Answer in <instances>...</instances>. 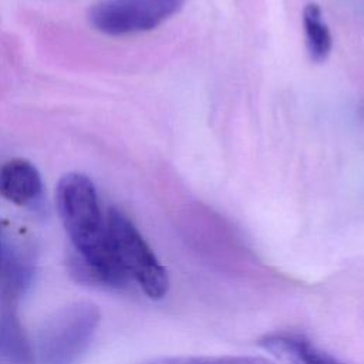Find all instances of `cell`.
<instances>
[{
	"mask_svg": "<svg viewBox=\"0 0 364 364\" xmlns=\"http://www.w3.org/2000/svg\"><path fill=\"white\" fill-rule=\"evenodd\" d=\"M43 181L34 164L24 158H14L0 168V195L9 202L26 206L40 198Z\"/></svg>",
	"mask_w": 364,
	"mask_h": 364,
	"instance_id": "5b68a950",
	"label": "cell"
},
{
	"mask_svg": "<svg viewBox=\"0 0 364 364\" xmlns=\"http://www.w3.org/2000/svg\"><path fill=\"white\" fill-rule=\"evenodd\" d=\"M55 200L65 232L75 249L71 274L82 283L119 289L129 277L121 267L107 236V225L92 181L80 172L65 173Z\"/></svg>",
	"mask_w": 364,
	"mask_h": 364,
	"instance_id": "6da1fadb",
	"label": "cell"
},
{
	"mask_svg": "<svg viewBox=\"0 0 364 364\" xmlns=\"http://www.w3.org/2000/svg\"><path fill=\"white\" fill-rule=\"evenodd\" d=\"M259 346L283 364H341L299 334H266L259 340Z\"/></svg>",
	"mask_w": 364,
	"mask_h": 364,
	"instance_id": "8992f818",
	"label": "cell"
},
{
	"mask_svg": "<svg viewBox=\"0 0 364 364\" xmlns=\"http://www.w3.org/2000/svg\"><path fill=\"white\" fill-rule=\"evenodd\" d=\"M3 228H4V225H3V220H0V253H1V239H3Z\"/></svg>",
	"mask_w": 364,
	"mask_h": 364,
	"instance_id": "30bf717a",
	"label": "cell"
},
{
	"mask_svg": "<svg viewBox=\"0 0 364 364\" xmlns=\"http://www.w3.org/2000/svg\"><path fill=\"white\" fill-rule=\"evenodd\" d=\"M101 314L90 301H74L57 310L40 328L38 364H78L88 350Z\"/></svg>",
	"mask_w": 364,
	"mask_h": 364,
	"instance_id": "7a4b0ae2",
	"label": "cell"
},
{
	"mask_svg": "<svg viewBox=\"0 0 364 364\" xmlns=\"http://www.w3.org/2000/svg\"><path fill=\"white\" fill-rule=\"evenodd\" d=\"M105 225L114 255L129 280H134L149 299H164L169 289L166 269L136 226L117 208L108 210Z\"/></svg>",
	"mask_w": 364,
	"mask_h": 364,
	"instance_id": "3957f363",
	"label": "cell"
},
{
	"mask_svg": "<svg viewBox=\"0 0 364 364\" xmlns=\"http://www.w3.org/2000/svg\"><path fill=\"white\" fill-rule=\"evenodd\" d=\"M303 27L306 34L307 50L311 60L321 63L324 61L333 47L331 33L327 24L323 21L321 10L318 4L309 3L303 10Z\"/></svg>",
	"mask_w": 364,
	"mask_h": 364,
	"instance_id": "ba28073f",
	"label": "cell"
},
{
	"mask_svg": "<svg viewBox=\"0 0 364 364\" xmlns=\"http://www.w3.org/2000/svg\"><path fill=\"white\" fill-rule=\"evenodd\" d=\"M186 0H98L88 13L91 26L118 37L156 28L176 14Z\"/></svg>",
	"mask_w": 364,
	"mask_h": 364,
	"instance_id": "277c9868",
	"label": "cell"
},
{
	"mask_svg": "<svg viewBox=\"0 0 364 364\" xmlns=\"http://www.w3.org/2000/svg\"><path fill=\"white\" fill-rule=\"evenodd\" d=\"M142 364H276L259 355H176L161 357Z\"/></svg>",
	"mask_w": 364,
	"mask_h": 364,
	"instance_id": "9c48e42d",
	"label": "cell"
},
{
	"mask_svg": "<svg viewBox=\"0 0 364 364\" xmlns=\"http://www.w3.org/2000/svg\"><path fill=\"white\" fill-rule=\"evenodd\" d=\"M0 358L9 364L31 363L28 341L10 303L0 314Z\"/></svg>",
	"mask_w": 364,
	"mask_h": 364,
	"instance_id": "52a82bcc",
	"label": "cell"
}]
</instances>
